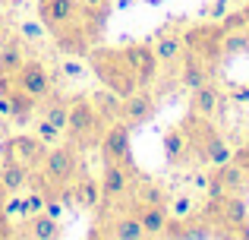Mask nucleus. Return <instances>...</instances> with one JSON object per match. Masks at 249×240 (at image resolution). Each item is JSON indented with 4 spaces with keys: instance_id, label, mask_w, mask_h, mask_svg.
<instances>
[{
    "instance_id": "nucleus-27",
    "label": "nucleus",
    "mask_w": 249,
    "mask_h": 240,
    "mask_svg": "<svg viewBox=\"0 0 249 240\" xmlns=\"http://www.w3.org/2000/svg\"><path fill=\"white\" fill-rule=\"evenodd\" d=\"M22 203H19V215L22 218H32L38 215V212H44V203H48V196H44L41 190H32L29 196H19Z\"/></svg>"
},
{
    "instance_id": "nucleus-30",
    "label": "nucleus",
    "mask_w": 249,
    "mask_h": 240,
    "mask_svg": "<svg viewBox=\"0 0 249 240\" xmlns=\"http://www.w3.org/2000/svg\"><path fill=\"white\" fill-rule=\"evenodd\" d=\"M139 199H142V203H164L167 196H164V190H161L158 184H145L139 190Z\"/></svg>"
},
{
    "instance_id": "nucleus-12",
    "label": "nucleus",
    "mask_w": 249,
    "mask_h": 240,
    "mask_svg": "<svg viewBox=\"0 0 249 240\" xmlns=\"http://www.w3.org/2000/svg\"><path fill=\"white\" fill-rule=\"evenodd\" d=\"M101 196L104 199H120L126 196L129 190V165H120V161H104L101 167Z\"/></svg>"
},
{
    "instance_id": "nucleus-38",
    "label": "nucleus",
    "mask_w": 249,
    "mask_h": 240,
    "mask_svg": "<svg viewBox=\"0 0 249 240\" xmlns=\"http://www.w3.org/2000/svg\"><path fill=\"white\" fill-rule=\"evenodd\" d=\"M231 98H233V101H240V105H243V101L249 105V89H237V92H233Z\"/></svg>"
},
{
    "instance_id": "nucleus-42",
    "label": "nucleus",
    "mask_w": 249,
    "mask_h": 240,
    "mask_svg": "<svg viewBox=\"0 0 249 240\" xmlns=\"http://www.w3.org/2000/svg\"><path fill=\"white\" fill-rule=\"evenodd\" d=\"M6 6H10V0H0V10H6Z\"/></svg>"
},
{
    "instance_id": "nucleus-6",
    "label": "nucleus",
    "mask_w": 249,
    "mask_h": 240,
    "mask_svg": "<svg viewBox=\"0 0 249 240\" xmlns=\"http://www.w3.org/2000/svg\"><path fill=\"white\" fill-rule=\"evenodd\" d=\"M183 44H186L189 54L202 57L205 63H218L224 57V48H221V25H196L183 35Z\"/></svg>"
},
{
    "instance_id": "nucleus-33",
    "label": "nucleus",
    "mask_w": 249,
    "mask_h": 240,
    "mask_svg": "<svg viewBox=\"0 0 249 240\" xmlns=\"http://www.w3.org/2000/svg\"><path fill=\"white\" fill-rule=\"evenodd\" d=\"M227 3H231V0H214V3L208 6V16H212V19H221V16H224V10H227Z\"/></svg>"
},
{
    "instance_id": "nucleus-26",
    "label": "nucleus",
    "mask_w": 249,
    "mask_h": 240,
    "mask_svg": "<svg viewBox=\"0 0 249 240\" xmlns=\"http://www.w3.org/2000/svg\"><path fill=\"white\" fill-rule=\"evenodd\" d=\"M221 48L224 54H246L249 51V25H240V29H221Z\"/></svg>"
},
{
    "instance_id": "nucleus-13",
    "label": "nucleus",
    "mask_w": 249,
    "mask_h": 240,
    "mask_svg": "<svg viewBox=\"0 0 249 240\" xmlns=\"http://www.w3.org/2000/svg\"><path fill=\"white\" fill-rule=\"evenodd\" d=\"M212 63H205L202 57H196V54H189V51H183V67H180V86L183 89H199V86H205V82H212Z\"/></svg>"
},
{
    "instance_id": "nucleus-11",
    "label": "nucleus",
    "mask_w": 249,
    "mask_h": 240,
    "mask_svg": "<svg viewBox=\"0 0 249 240\" xmlns=\"http://www.w3.org/2000/svg\"><path fill=\"white\" fill-rule=\"evenodd\" d=\"M158 114V98H155L148 89H136L133 95L123 98V108H120V120L129 123V127H142Z\"/></svg>"
},
{
    "instance_id": "nucleus-10",
    "label": "nucleus",
    "mask_w": 249,
    "mask_h": 240,
    "mask_svg": "<svg viewBox=\"0 0 249 240\" xmlns=\"http://www.w3.org/2000/svg\"><path fill=\"white\" fill-rule=\"evenodd\" d=\"M123 51H126V60H129V67H133V73H136L139 89H148L155 79H158V67H161V60L155 57V48L136 41V44H129V48H123Z\"/></svg>"
},
{
    "instance_id": "nucleus-32",
    "label": "nucleus",
    "mask_w": 249,
    "mask_h": 240,
    "mask_svg": "<svg viewBox=\"0 0 249 240\" xmlns=\"http://www.w3.org/2000/svg\"><path fill=\"white\" fill-rule=\"evenodd\" d=\"M170 212H174L177 218H186L189 212H196V203H193V196H177V199H174V209H170Z\"/></svg>"
},
{
    "instance_id": "nucleus-31",
    "label": "nucleus",
    "mask_w": 249,
    "mask_h": 240,
    "mask_svg": "<svg viewBox=\"0 0 249 240\" xmlns=\"http://www.w3.org/2000/svg\"><path fill=\"white\" fill-rule=\"evenodd\" d=\"M19 35H22V41H38L44 35V25L41 22H22L19 25Z\"/></svg>"
},
{
    "instance_id": "nucleus-41",
    "label": "nucleus",
    "mask_w": 249,
    "mask_h": 240,
    "mask_svg": "<svg viewBox=\"0 0 249 240\" xmlns=\"http://www.w3.org/2000/svg\"><path fill=\"white\" fill-rule=\"evenodd\" d=\"M243 16H246V25H249V0H246V6H243Z\"/></svg>"
},
{
    "instance_id": "nucleus-4",
    "label": "nucleus",
    "mask_w": 249,
    "mask_h": 240,
    "mask_svg": "<svg viewBox=\"0 0 249 240\" xmlns=\"http://www.w3.org/2000/svg\"><path fill=\"white\" fill-rule=\"evenodd\" d=\"M82 19V3L79 0H38V22L44 32H60L67 25H76Z\"/></svg>"
},
{
    "instance_id": "nucleus-17",
    "label": "nucleus",
    "mask_w": 249,
    "mask_h": 240,
    "mask_svg": "<svg viewBox=\"0 0 249 240\" xmlns=\"http://www.w3.org/2000/svg\"><path fill=\"white\" fill-rule=\"evenodd\" d=\"M22 60H25V41H22V35H3L0 38V70L3 73H16L19 67H22Z\"/></svg>"
},
{
    "instance_id": "nucleus-23",
    "label": "nucleus",
    "mask_w": 249,
    "mask_h": 240,
    "mask_svg": "<svg viewBox=\"0 0 249 240\" xmlns=\"http://www.w3.org/2000/svg\"><path fill=\"white\" fill-rule=\"evenodd\" d=\"M107 237H114V240H142V237H145V231H142L139 215H136V212H129V215H120V218H114V222H110Z\"/></svg>"
},
{
    "instance_id": "nucleus-5",
    "label": "nucleus",
    "mask_w": 249,
    "mask_h": 240,
    "mask_svg": "<svg viewBox=\"0 0 249 240\" xmlns=\"http://www.w3.org/2000/svg\"><path fill=\"white\" fill-rule=\"evenodd\" d=\"M129 123L114 120L98 139V148H101V161H120V165L133 167V142H129Z\"/></svg>"
},
{
    "instance_id": "nucleus-7",
    "label": "nucleus",
    "mask_w": 249,
    "mask_h": 240,
    "mask_svg": "<svg viewBox=\"0 0 249 240\" xmlns=\"http://www.w3.org/2000/svg\"><path fill=\"white\" fill-rule=\"evenodd\" d=\"M48 142L38 139V136H29V133H19V136H3V155L6 158H16L22 161L25 167H32V171H38L44 161V155H48Z\"/></svg>"
},
{
    "instance_id": "nucleus-14",
    "label": "nucleus",
    "mask_w": 249,
    "mask_h": 240,
    "mask_svg": "<svg viewBox=\"0 0 249 240\" xmlns=\"http://www.w3.org/2000/svg\"><path fill=\"white\" fill-rule=\"evenodd\" d=\"M221 89L214 86V82H205V86L193 89V98H189V114H196V117H212L214 111H218L221 105Z\"/></svg>"
},
{
    "instance_id": "nucleus-9",
    "label": "nucleus",
    "mask_w": 249,
    "mask_h": 240,
    "mask_svg": "<svg viewBox=\"0 0 249 240\" xmlns=\"http://www.w3.org/2000/svg\"><path fill=\"white\" fill-rule=\"evenodd\" d=\"M54 41L60 48V54H67V57H89V51L95 48L98 35L89 29L85 19H79L76 25H67V29L54 32Z\"/></svg>"
},
{
    "instance_id": "nucleus-20",
    "label": "nucleus",
    "mask_w": 249,
    "mask_h": 240,
    "mask_svg": "<svg viewBox=\"0 0 249 240\" xmlns=\"http://www.w3.org/2000/svg\"><path fill=\"white\" fill-rule=\"evenodd\" d=\"M89 101H91V108L98 111V117H101L104 123H114V120H120V108H123V98L117 92H110V89H98L95 95H89Z\"/></svg>"
},
{
    "instance_id": "nucleus-21",
    "label": "nucleus",
    "mask_w": 249,
    "mask_h": 240,
    "mask_svg": "<svg viewBox=\"0 0 249 240\" xmlns=\"http://www.w3.org/2000/svg\"><path fill=\"white\" fill-rule=\"evenodd\" d=\"M152 48H155V57H158L161 63H177L183 57V51H186V44H183L180 32H158Z\"/></svg>"
},
{
    "instance_id": "nucleus-18",
    "label": "nucleus",
    "mask_w": 249,
    "mask_h": 240,
    "mask_svg": "<svg viewBox=\"0 0 249 240\" xmlns=\"http://www.w3.org/2000/svg\"><path fill=\"white\" fill-rule=\"evenodd\" d=\"M161 146H164V158H167V165H183V161L189 158V152H193V148H189V136H186V129L183 127H170L167 133H164V142H161Z\"/></svg>"
},
{
    "instance_id": "nucleus-15",
    "label": "nucleus",
    "mask_w": 249,
    "mask_h": 240,
    "mask_svg": "<svg viewBox=\"0 0 249 240\" xmlns=\"http://www.w3.org/2000/svg\"><path fill=\"white\" fill-rule=\"evenodd\" d=\"M136 215H139V222H142L145 237H161V231H164L170 212L164 209V203H139Z\"/></svg>"
},
{
    "instance_id": "nucleus-39",
    "label": "nucleus",
    "mask_w": 249,
    "mask_h": 240,
    "mask_svg": "<svg viewBox=\"0 0 249 240\" xmlns=\"http://www.w3.org/2000/svg\"><path fill=\"white\" fill-rule=\"evenodd\" d=\"M3 35H10V25H6V16H3V10H0V38Z\"/></svg>"
},
{
    "instance_id": "nucleus-34",
    "label": "nucleus",
    "mask_w": 249,
    "mask_h": 240,
    "mask_svg": "<svg viewBox=\"0 0 249 240\" xmlns=\"http://www.w3.org/2000/svg\"><path fill=\"white\" fill-rule=\"evenodd\" d=\"M10 114H13V105H10V95H0V117H3V120H10Z\"/></svg>"
},
{
    "instance_id": "nucleus-28",
    "label": "nucleus",
    "mask_w": 249,
    "mask_h": 240,
    "mask_svg": "<svg viewBox=\"0 0 249 240\" xmlns=\"http://www.w3.org/2000/svg\"><path fill=\"white\" fill-rule=\"evenodd\" d=\"M60 73L67 76V79H82V76L89 73V67H85L82 57H67V60H63V67H60Z\"/></svg>"
},
{
    "instance_id": "nucleus-37",
    "label": "nucleus",
    "mask_w": 249,
    "mask_h": 240,
    "mask_svg": "<svg viewBox=\"0 0 249 240\" xmlns=\"http://www.w3.org/2000/svg\"><path fill=\"white\" fill-rule=\"evenodd\" d=\"M233 237H240V240H249V218H246L243 224H240L237 231H233Z\"/></svg>"
},
{
    "instance_id": "nucleus-16",
    "label": "nucleus",
    "mask_w": 249,
    "mask_h": 240,
    "mask_svg": "<svg viewBox=\"0 0 249 240\" xmlns=\"http://www.w3.org/2000/svg\"><path fill=\"white\" fill-rule=\"evenodd\" d=\"M29 180H32V167H25L22 161H16V158H6V155L0 158V184L10 193H22Z\"/></svg>"
},
{
    "instance_id": "nucleus-25",
    "label": "nucleus",
    "mask_w": 249,
    "mask_h": 240,
    "mask_svg": "<svg viewBox=\"0 0 249 240\" xmlns=\"http://www.w3.org/2000/svg\"><path fill=\"white\" fill-rule=\"evenodd\" d=\"M41 117L48 120V123H54L57 129H67V117H70V101L67 98H60V95H54V98H48L41 105Z\"/></svg>"
},
{
    "instance_id": "nucleus-22",
    "label": "nucleus",
    "mask_w": 249,
    "mask_h": 240,
    "mask_svg": "<svg viewBox=\"0 0 249 240\" xmlns=\"http://www.w3.org/2000/svg\"><path fill=\"white\" fill-rule=\"evenodd\" d=\"M25 224H29V231H25V234L35 237V240H54V237H60V234H63L60 218L48 215V212H38V215L25 218Z\"/></svg>"
},
{
    "instance_id": "nucleus-24",
    "label": "nucleus",
    "mask_w": 249,
    "mask_h": 240,
    "mask_svg": "<svg viewBox=\"0 0 249 240\" xmlns=\"http://www.w3.org/2000/svg\"><path fill=\"white\" fill-rule=\"evenodd\" d=\"M101 180L98 177H79L76 180V205L79 209H89L95 212L98 205H101Z\"/></svg>"
},
{
    "instance_id": "nucleus-2",
    "label": "nucleus",
    "mask_w": 249,
    "mask_h": 240,
    "mask_svg": "<svg viewBox=\"0 0 249 240\" xmlns=\"http://www.w3.org/2000/svg\"><path fill=\"white\" fill-rule=\"evenodd\" d=\"M89 67L98 76V82L104 89H110V92H117L120 98H126V95H133L139 89L136 73L126 60V51H114V48H98L95 51L91 48L89 51Z\"/></svg>"
},
{
    "instance_id": "nucleus-35",
    "label": "nucleus",
    "mask_w": 249,
    "mask_h": 240,
    "mask_svg": "<svg viewBox=\"0 0 249 240\" xmlns=\"http://www.w3.org/2000/svg\"><path fill=\"white\" fill-rule=\"evenodd\" d=\"M82 10H104V6H110V0H79Z\"/></svg>"
},
{
    "instance_id": "nucleus-19",
    "label": "nucleus",
    "mask_w": 249,
    "mask_h": 240,
    "mask_svg": "<svg viewBox=\"0 0 249 240\" xmlns=\"http://www.w3.org/2000/svg\"><path fill=\"white\" fill-rule=\"evenodd\" d=\"M6 95H10V105H13L10 120L16 123V127H25V123L32 120V114L38 111V98H35V95H29L25 89H19V86H13Z\"/></svg>"
},
{
    "instance_id": "nucleus-40",
    "label": "nucleus",
    "mask_w": 249,
    "mask_h": 240,
    "mask_svg": "<svg viewBox=\"0 0 249 240\" xmlns=\"http://www.w3.org/2000/svg\"><path fill=\"white\" fill-rule=\"evenodd\" d=\"M6 196H10V190H6L3 184H0V209H3V203H6Z\"/></svg>"
},
{
    "instance_id": "nucleus-3",
    "label": "nucleus",
    "mask_w": 249,
    "mask_h": 240,
    "mask_svg": "<svg viewBox=\"0 0 249 240\" xmlns=\"http://www.w3.org/2000/svg\"><path fill=\"white\" fill-rule=\"evenodd\" d=\"M104 120L98 117V111L91 108V101L89 98H76V101H70V117H67V142H73L76 148H82L85 146H98V139H101V133H104Z\"/></svg>"
},
{
    "instance_id": "nucleus-1",
    "label": "nucleus",
    "mask_w": 249,
    "mask_h": 240,
    "mask_svg": "<svg viewBox=\"0 0 249 240\" xmlns=\"http://www.w3.org/2000/svg\"><path fill=\"white\" fill-rule=\"evenodd\" d=\"M41 174H32L38 184V190L44 193V196H57V190L67 184H76L82 174V155L79 148L73 146V142H54V146L48 148V155H44L41 167H38Z\"/></svg>"
},
{
    "instance_id": "nucleus-8",
    "label": "nucleus",
    "mask_w": 249,
    "mask_h": 240,
    "mask_svg": "<svg viewBox=\"0 0 249 240\" xmlns=\"http://www.w3.org/2000/svg\"><path fill=\"white\" fill-rule=\"evenodd\" d=\"M51 82H57V73H51L41 60H22V67L13 73V86L25 89V92L35 95L38 101L51 95Z\"/></svg>"
},
{
    "instance_id": "nucleus-36",
    "label": "nucleus",
    "mask_w": 249,
    "mask_h": 240,
    "mask_svg": "<svg viewBox=\"0 0 249 240\" xmlns=\"http://www.w3.org/2000/svg\"><path fill=\"white\" fill-rule=\"evenodd\" d=\"M13 89V73H3V70H0V95H6Z\"/></svg>"
},
{
    "instance_id": "nucleus-29",
    "label": "nucleus",
    "mask_w": 249,
    "mask_h": 240,
    "mask_svg": "<svg viewBox=\"0 0 249 240\" xmlns=\"http://www.w3.org/2000/svg\"><path fill=\"white\" fill-rule=\"evenodd\" d=\"M35 136H38V139H44L48 146H54V142H60V129H57L54 123H48L44 117L35 123Z\"/></svg>"
}]
</instances>
